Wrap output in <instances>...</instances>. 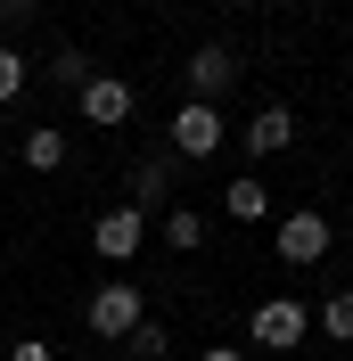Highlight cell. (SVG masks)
<instances>
[{
  "label": "cell",
  "mask_w": 353,
  "mask_h": 361,
  "mask_svg": "<svg viewBox=\"0 0 353 361\" xmlns=\"http://www.w3.org/2000/svg\"><path fill=\"white\" fill-rule=\"evenodd\" d=\"M239 82V58L222 42H205V49H189V99H205V107H222V90Z\"/></svg>",
  "instance_id": "7"
},
{
  "label": "cell",
  "mask_w": 353,
  "mask_h": 361,
  "mask_svg": "<svg viewBox=\"0 0 353 361\" xmlns=\"http://www.w3.org/2000/svg\"><path fill=\"white\" fill-rule=\"evenodd\" d=\"M287 140H296V107H287V99H271V107L246 115V157H280Z\"/></svg>",
  "instance_id": "8"
},
{
  "label": "cell",
  "mask_w": 353,
  "mask_h": 361,
  "mask_svg": "<svg viewBox=\"0 0 353 361\" xmlns=\"http://www.w3.org/2000/svg\"><path fill=\"white\" fill-rule=\"evenodd\" d=\"M58 361H83V353H58Z\"/></svg>",
  "instance_id": "21"
},
{
  "label": "cell",
  "mask_w": 353,
  "mask_h": 361,
  "mask_svg": "<svg viewBox=\"0 0 353 361\" xmlns=\"http://www.w3.org/2000/svg\"><path fill=\"white\" fill-rule=\"evenodd\" d=\"M173 157H222V107L181 99L173 107Z\"/></svg>",
  "instance_id": "6"
},
{
  "label": "cell",
  "mask_w": 353,
  "mask_h": 361,
  "mask_svg": "<svg viewBox=\"0 0 353 361\" xmlns=\"http://www.w3.org/2000/svg\"><path fill=\"white\" fill-rule=\"evenodd\" d=\"M222 214H230V222H263V214H271V189L255 173H239L230 189H222Z\"/></svg>",
  "instance_id": "10"
},
{
  "label": "cell",
  "mask_w": 353,
  "mask_h": 361,
  "mask_svg": "<svg viewBox=\"0 0 353 361\" xmlns=\"http://www.w3.org/2000/svg\"><path fill=\"white\" fill-rule=\"evenodd\" d=\"M49 82H58V90H83V82H90L83 49H58V58H49Z\"/></svg>",
  "instance_id": "15"
},
{
  "label": "cell",
  "mask_w": 353,
  "mask_h": 361,
  "mask_svg": "<svg viewBox=\"0 0 353 361\" xmlns=\"http://www.w3.org/2000/svg\"><path fill=\"white\" fill-rule=\"evenodd\" d=\"M124 353H132V361H156V353H164V329H156V320H140L132 337H124Z\"/></svg>",
  "instance_id": "16"
},
{
  "label": "cell",
  "mask_w": 353,
  "mask_h": 361,
  "mask_svg": "<svg viewBox=\"0 0 353 361\" xmlns=\"http://www.w3.org/2000/svg\"><path fill=\"white\" fill-rule=\"evenodd\" d=\"M321 329H329L337 345H353V288H329V295H321Z\"/></svg>",
  "instance_id": "13"
},
{
  "label": "cell",
  "mask_w": 353,
  "mask_h": 361,
  "mask_svg": "<svg viewBox=\"0 0 353 361\" xmlns=\"http://www.w3.org/2000/svg\"><path fill=\"white\" fill-rule=\"evenodd\" d=\"M124 189H132L124 205H140V214H164V205H173V164H164V157H140L132 173H124Z\"/></svg>",
  "instance_id": "9"
},
{
  "label": "cell",
  "mask_w": 353,
  "mask_h": 361,
  "mask_svg": "<svg viewBox=\"0 0 353 361\" xmlns=\"http://www.w3.org/2000/svg\"><path fill=\"white\" fill-rule=\"evenodd\" d=\"M148 320V288H132V279H107V288H90V304H83V329L99 345H124Z\"/></svg>",
  "instance_id": "1"
},
{
  "label": "cell",
  "mask_w": 353,
  "mask_h": 361,
  "mask_svg": "<svg viewBox=\"0 0 353 361\" xmlns=\"http://www.w3.org/2000/svg\"><path fill=\"white\" fill-rule=\"evenodd\" d=\"M25 90H33V74H25V58H17V49L0 42V107H17Z\"/></svg>",
  "instance_id": "14"
},
{
  "label": "cell",
  "mask_w": 353,
  "mask_h": 361,
  "mask_svg": "<svg viewBox=\"0 0 353 361\" xmlns=\"http://www.w3.org/2000/svg\"><path fill=\"white\" fill-rule=\"evenodd\" d=\"M42 0H0V25H17V17H33Z\"/></svg>",
  "instance_id": "18"
},
{
  "label": "cell",
  "mask_w": 353,
  "mask_h": 361,
  "mask_svg": "<svg viewBox=\"0 0 353 361\" xmlns=\"http://www.w3.org/2000/svg\"><path fill=\"white\" fill-rule=\"evenodd\" d=\"M271 247H280V263H287V271H312V263H329L337 222H329V214H312V205H296V214L271 230Z\"/></svg>",
  "instance_id": "2"
},
{
  "label": "cell",
  "mask_w": 353,
  "mask_h": 361,
  "mask_svg": "<svg viewBox=\"0 0 353 361\" xmlns=\"http://www.w3.org/2000/svg\"><path fill=\"white\" fill-rule=\"evenodd\" d=\"M164 247L173 255H198L205 247V214L198 205H164Z\"/></svg>",
  "instance_id": "12"
},
{
  "label": "cell",
  "mask_w": 353,
  "mask_h": 361,
  "mask_svg": "<svg viewBox=\"0 0 353 361\" xmlns=\"http://www.w3.org/2000/svg\"><path fill=\"white\" fill-rule=\"evenodd\" d=\"M198 361H255V353H239V345H205Z\"/></svg>",
  "instance_id": "19"
},
{
  "label": "cell",
  "mask_w": 353,
  "mask_h": 361,
  "mask_svg": "<svg viewBox=\"0 0 353 361\" xmlns=\"http://www.w3.org/2000/svg\"><path fill=\"white\" fill-rule=\"evenodd\" d=\"M74 107H83V123H90V132H124V123L140 115V90L124 82V74H90V82L74 90Z\"/></svg>",
  "instance_id": "3"
},
{
  "label": "cell",
  "mask_w": 353,
  "mask_h": 361,
  "mask_svg": "<svg viewBox=\"0 0 353 361\" xmlns=\"http://www.w3.org/2000/svg\"><path fill=\"white\" fill-rule=\"evenodd\" d=\"M17 157H25V173H58V164H66V132H58V123H33Z\"/></svg>",
  "instance_id": "11"
},
{
  "label": "cell",
  "mask_w": 353,
  "mask_h": 361,
  "mask_svg": "<svg viewBox=\"0 0 353 361\" xmlns=\"http://www.w3.org/2000/svg\"><path fill=\"white\" fill-rule=\"evenodd\" d=\"M140 247H148V214H140V205H107V214L90 222V255H99V263H132Z\"/></svg>",
  "instance_id": "5"
},
{
  "label": "cell",
  "mask_w": 353,
  "mask_h": 361,
  "mask_svg": "<svg viewBox=\"0 0 353 361\" xmlns=\"http://www.w3.org/2000/svg\"><path fill=\"white\" fill-rule=\"evenodd\" d=\"M0 173H8V148H0Z\"/></svg>",
  "instance_id": "20"
},
{
  "label": "cell",
  "mask_w": 353,
  "mask_h": 361,
  "mask_svg": "<svg viewBox=\"0 0 353 361\" xmlns=\"http://www.w3.org/2000/svg\"><path fill=\"white\" fill-rule=\"evenodd\" d=\"M246 337L263 345V353H296V345L312 337V312L296 304V295H263V304H255V320H246Z\"/></svg>",
  "instance_id": "4"
},
{
  "label": "cell",
  "mask_w": 353,
  "mask_h": 361,
  "mask_svg": "<svg viewBox=\"0 0 353 361\" xmlns=\"http://www.w3.org/2000/svg\"><path fill=\"white\" fill-rule=\"evenodd\" d=\"M8 361H58V345H42V337H17V345H8Z\"/></svg>",
  "instance_id": "17"
}]
</instances>
